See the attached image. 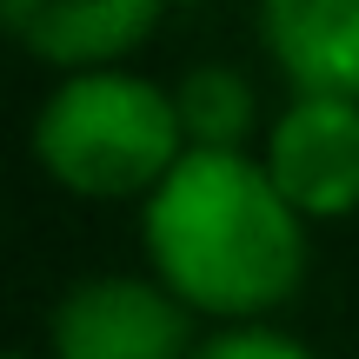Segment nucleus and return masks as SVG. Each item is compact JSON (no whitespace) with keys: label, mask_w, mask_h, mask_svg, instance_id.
I'll return each instance as SVG.
<instances>
[{"label":"nucleus","mask_w":359,"mask_h":359,"mask_svg":"<svg viewBox=\"0 0 359 359\" xmlns=\"http://www.w3.org/2000/svg\"><path fill=\"white\" fill-rule=\"evenodd\" d=\"M53 353L60 359H180L187 353V306L147 280H80L53 306Z\"/></svg>","instance_id":"7ed1b4c3"},{"label":"nucleus","mask_w":359,"mask_h":359,"mask_svg":"<svg viewBox=\"0 0 359 359\" xmlns=\"http://www.w3.org/2000/svg\"><path fill=\"white\" fill-rule=\"evenodd\" d=\"M147 253L180 299L253 313L293 293L306 240L266 167L219 147H187L147 200Z\"/></svg>","instance_id":"f257e3e1"},{"label":"nucleus","mask_w":359,"mask_h":359,"mask_svg":"<svg viewBox=\"0 0 359 359\" xmlns=\"http://www.w3.org/2000/svg\"><path fill=\"white\" fill-rule=\"evenodd\" d=\"M259 34L299 93H359V0H259Z\"/></svg>","instance_id":"39448f33"},{"label":"nucleus","mask_w":359,"mask_h":359,"mask_svg":"<svg viewBox=\"0 0 359 359\" xmlns=\"http://www.w3.org/2000/svg\"><path fill=\"white\" fill-rule=\"evenodd\" d=\"M173 107H180V127L193 133V147H219V154H233V140L253 120V93L233 67H193L180 80Z\"/></svg>","instance_id":"0eeeda50"},{"label":"nucleus","mask_w":359,"mask_h":359,"mask_svg":"<svg viewBox=\"0 0 359 359\" xmlns=\"http://www.w3.org/2000/svg\"><path fill=\"white\" fill-rule=\"evenodd\" d=\"M193 359H313L299 339L266 333V326H240V333H213L206 346H193Z\"/></svg>","instance_id":"6e6552de"},{"label":"nucleus","mask_w":359,"mask_h":359,"mask_svg":"<svg viewBox=\"0 0 359 359\" xmlns=\"http://www.w3.org/2000/svg\"><path fill=\"white\" fill-rule=\"evenodd\" d=\"M160 0H0V20L47 60H107L154 27Z\"/></svg>","instance_id":"423d86ee"},{"label":"nucleus","mask_w":359,"mask_h":359,"mask_svg":"<svg viewBox=\"0 0 359 359\" xmlns=\"http://www.w3.org/2000/svg\"><path fill=\"white\" fill-rule=\"evenodd\" d=\"M266 173L293 213H346L359 200V107L299 93L273 120Z\"/></svg>","instance_id":"20e7f679"},{"label":"nucleus","mask_w":359,"mask_h":359,"mask_svg":"<svg viewBox=\"0 0 359 359\" xmlns=\"http://www.w3.org/2000/svg\"><path fill=\"white\" fill-rule=\"evenodd\" d=\"M180 107L154 80L87 67L60 80L34 120V154L53 180L80 193H133L160 187L180 167Z\"/></svg>","instance_id":"f03ea898"},{"label":"nucleus","mask_w":359,"mask_h":359,"mask_svg":"<svg viewBox=\"0 0 359 359\" xmlns=\"http://www.w3.org/2000/svg\"><path fill=\"white\" fill-rule=\"evenodd\" d=\"M13 359H27V353H13Z\"/></svg>","instance_id":"1a4fd4ad"}]
</instances>
